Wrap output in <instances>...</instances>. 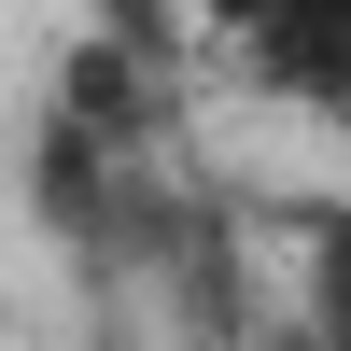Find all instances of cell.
Wrapping results in <instances>:
<instances>
[{"label": "cell", "mask_w": 351, "mask_h": 351, "mask_svg": "<svg viewBox=\"0 0 351 351\" xmlns=\"http://www.w3.org/2000/svg\"><path fill=\"white\" fill-rule=\"evenodd\" d=\"M211 43H225V71H253L267 99L351 127V0H211Z\"/></svg>", "instance_id": "6da1fadb"}, {"label": "cell", "mask_w": 351, "mask_h": 351, "mask_svg": "<svg viewBox=\"0 0 351 351\" xmlns=\"http://www.w3.org/2000/svg\"><path fill=\"white\" fill-rule=\"evenodd\" d=\"M295 351H351V197L295 225Z\"/></svg>", "instance_id": "7a4b0ae2"}]
</instances>
